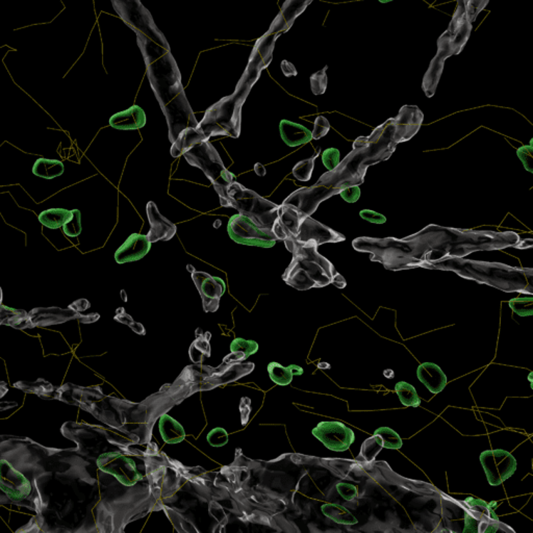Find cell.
<instances>
[{"label":"cell","mask_w":533,"mask_h":533,"mask_svg":"<svg viewBox=\"0 0 533 533\" xmlns=\"http://www.w3.org/2000/svg\"><path fill=\"white\" fill-rule=\"evenodd\" d=\"M410 237L433 249L427 255L426 264L435 263L448 257H466L476 252H493L514 247L521 241L520 236L514 232L460 229L435 224L428 225Z\"/></svg>","instance_id":"cell-1"},{"label":"cell","mask_w":533,"mask_h":533,"mask_svg":"<svg viewBox=\"0 0 533 533\" xmlns=\"http://www.w3.org/2000/svg\"><path fill=\"white\" fill-rule=\"evenodd\" d=\"M423 268L451 271L462 279L489 284L504 292L532 294V268H517L500 263L472 261L465 257H448L435 263L426 264Z\"/></svg>","instance_id":"cell-2"},{"label":"cell","mask_w":533,"mask_h":533,"mask_svg":"<svg viewBox=\"0 0 533 533\" xmlns=\"http://www.w3.org/2000/svg\"><path fill=\"white\" fill-rule=\"evenodd\" d=\"M286 249L293 254L292 262L282 274V279L296 290L324 288L334 284L344 289L346 280L336 270L333 263L318 252L316 243H298L293 238L284 240Z\"/></svg>","instance_id":"cell-3"},{"label":"cell","mask_w":533,"mask_h":533,"mask_svg":"<svg viewBox=\"0 0 533 533\" xmlns=\"http://www.w3.org/2000/svg\"><path fill=\"white\" fill-rule=\"evenodd\" d=\"M171 155H184L191 166L201 169L213 184L222 207H228L227 190L234 182V174L225 168L218 151L195 128H187L171 144Z\"/></svg>","instance_id":"cell-4"},{"label":"cell","mask_w":533,"mask_h":533,"mask_svg":"<svg viewBox=\"0 0 533 533\" xmlns=\"http://www.w3.org/2000/svg\"><path fill=\"white\" fill-rule=\"evenodd\" d=\"M354 249L370 254V259L383 264L387 270L403 271L423 268L431 248L418 239L368 238L361 237L352 242Z\"/></svg>","instance_id":"cell-5"},{"label":"cell","mask_w":533,"mask_h":533,"mask_svg":"<svg viewBox=\"0 0 533 533\" xmlns=\"http://www.w3.org/2000/svg\"><path fill=\"white\" fill-rule=\"evenodd\" d=\"M249 88L241 87L232 96L221 99L205 112L195 128L205 139L217 135L238 139L241 135V108Z\"/></svg>","instance_id":"cell-6"},{"label":"cell","mask_w":533,"mask_h":533,"mask_svg":"<svg viewBox=\"0 0 533 533\" xmlns=\"http://www.w3.org/2000/svg\"><path fill=\"white\" fill-rule=\"evenodd\" d=\"M228 207L237 209L259 227L272 230L279 217V205L259 196L234 180L227 190Z\"/></svg>","instance_id":"cell-7"},{"label":"cell","mask_w":533,"mask_h":533,"mask_svg":"<svg viewBox=\"0 0 533 533\" xmlns=\"http://www.w3.org/2000/svg\"><path fill=\"white\" fill-rule=\"evenodd\" d=\"M227 232L232 241L242 245L271 248L277 241L272 230L259 227L254 221L240 214L230 218Z\"/></svg>","instance_id":"cell-8"},{"label":"cell","mask_w":533,"mask_h":533,"mask_svg":"<svg viewBox=\"0 0 533 533\" xmlns=\"http://www.w3.org/2000/svg\"><path fill=\"white\" fill-rule=\"evenodd\" d=\"M462 504L466 507L464 533H492L500 527L492 503L469 497Z\"/></svg>","instance_id":"cell-9"},{"label":"cell","mask_w":533,"mask_h":533,"mask_svg":"<svg viewBox=\"0 0 533 533\" xmlns=\"http://www.w3.org/2000/svg\"><path fill=\"white\" fill-rule=\"evenodd\" d=\"M96 465L100 471L116 478L126 487H133L138 481L143 480L133 460L118 451L100 454L96 460Z\"/></svg>","instance_id":"cell-10"},{"label":"cell","mask_w":533,"mask_h":533,"mask_svg":"<svg viewBox=\"0 0 533 533\" xmlns=\"http://www.w3.org/2000/svg\"><path fill=\"white\" fill-rule=\"evenodd\" d=\"M480 462L487 481L493 487H498L512 477L518 467L516 458L502 449L483 451L480 454Z\"/></svg>","instance_id":"cell-11"},{"label":"cell","mask_w":533,"mask_h":533,"mask_svg":"<svg viewBox=\"0 0 533 533\" xmlns=\"http://www.w3.org/2000/svg\"><path fill=\"white\" fill-rule=\"evenodd\" d=\"M313 435L336 452L348 450L356 440L353 430L338 421L321 422L313 429Z\"/></svg>","instance_id":"cell-12"},{"label":"cell","mask_w":533,"mask_h":533,"mask_svg":"<svg viewBox=\"0 0 533 533\" xmlns=\"http://www.w3.org/2000/svg\"><path fill=\"white\" fill-rule=\"evenodd\" d=\"M190 268L192 269V271H190L192 279L200 294L205 313H214L218 311L221 297L225 292L224 281L219 277L212 276L209 273L194 270L192 266Z\"/></svg>","instance_id":"cell-13"},{"label":"cell","mask_w":533,"mask_h":533,"mask_svg":"<svg viewBox=\"0 0 533 533\" xmlns=\"http://www.w3.org/2000/svg\"><path fill=\"white\" fill-rule=\"evenodd\" d=\"M298 243H316L318 246L326 243H338L346 240L344 234L331 229V227L318 222L311 216L302 219L298 227L297 234L293 237Z\"/></svg>","instance_id":"cell-14"},{"label":"cell","mask_w":533,"mask_h":533,"mask_svg":"<svg viewBox=\"0 0 533 533\" xmlns=\"http://www.w3.org/2000/svg\"><path fill=\"white\" fill-rule=\"evenodd\" d=\"M424 115L420 108L415 105H404L400 110L398 116L393 118L394 123V135L393 140L398 145L399 143L408 141L419 132L423 123Z\"/></svg>","instance_id":"cell-15"},{"label":"cell","mask_w":533,"mask_h":533,"mask_svg":"<svg viewBox=\"0 0 533 533\" xmlns=\"http://www.w3.org/2000/svg\"><path fill=\"white\" fill-rule=\"evenodd\" d=\"M103 396L105 395L100 387L83 388L73 383H66L62 387L56 388V400L87 410L92 403Z\"/></svg>","instance_id":"cell-16"},{"label":"cell","mask_w":533,"mask_h":533,"mask_svg":"<svg viewBox=\"0 0 533 533\" xmlns=\"http://www.w3.org/2000/svg\"><path fill=\"white\" fill-rule=\"evenodd\" d=\"M146 211L149 223H150V230L147 234V238L150 241V243H155V242L159 241H170L177 232L176 225L160 213L157 205L153 201L148 202Z\"/></svg>","instance_id":"cell-17"},{"label":"cell","mask_w":533,"mask_h":533,"mask_svg":"<svg viewBox=\"0 0 533 533\" xmlns=\"http://www.w3.org/2000/svg\"><path fill=\"white\" fill-rule=\"evenodd\" d=\"M151 243L147 236L140 234H133L130 238L124 242L115 254V259L118 264L132 263L143 259L149 250Z\"/></svg>","instance_id":"cell-18"},{"label":"cell","mask_w":533,"mask_h":533,"mask_svg":"<svg viewBox=\"0 0 533 533\" xmlns=\"http://www.w3.org/2000/svg\"><path fill=\"white\" fill-rule=\"evenodd\" d=\"M301 219L297 209L289 205H279V217L272 227V232L277 240L284 241L297 234Z\"/></svg>","instance_id":"cell-19"},{"label":"cell","mask_w":533,"mask_h":533,"mask_svg":"<svg viewBox=\"0 0 533 533\" xmlns=\"http://www.w3.org/2000/svg\"><path fill=\"white\" fill-rule=\"evenodd\" d=\"M254 369V363H228L225 367L223 363L220 367L214 369L212 374L207 378V383H211L212 387L216 388L220 385H227L228 383L236 381L237 379L252 373Z\"/></svg>","instance_id":"cell-20"},{"label":"cell","mask_w":533,"mask_h":533,"mask_svg":"<svg viewBox=\"0 0 533 533\" xmlns=\"http://www.w3.org/2000/svg\"><path fill=\"white\" fill-rule=\"evenodd\" d=\"M33 327L36 326H51L54 324L67 322V321L80 318L81 316L72 309H37L29 314Z\"/></svg>","instance_id":"cell-21"},{"label":"cell","mask_w":533,"mask_h":533,"mask_svg":"<svg viewBox=\"0 0 533 533\" xmlns=\"http://www.w3.org/2000/svg\"><path fill=\"white\" fill-rule=\"evenodd\" d=\"M417 376L429 392L439 394L447 385V376L439 366L433 363H424L418 367Z\"/></svg>","instance_id":"cell-22"},{"label":"cell","mask_w":533,"mask_h":533,"mask_svg":"<svg viewBox=\"0 0 533 533\" xmlns=\"http://www.w3.org/2000/svg\"><path fill=\"white\" fill-rule=\"evenodd\" d=\"M146 115L141 108L135 107L110 117V125L119 130H135L144 128Z\"/></svg>","instance_id":"cell-23"},{"label":"cell","mask_w":533,"mask_h":533,"mask_svg":"<svg viewBox=\"0 0 533 533\" xmlns=\"http://www.w3.org/2000/svg\"><path fill=\"white\" fill-rule=\"evenodd\" d=\"M279 130L281 139L290 147L304 145L313 140L311 130L301 124L282 120L279 124Z\"/></svg>","instance_id":"cell-24"},{"label":"cell","mask_w":533,"mask_h":533,"mask_svg":"<svg viewBox=\"0 0 533 533\" xmlns=\"http://www.w3.org/2000/svg\"><path fill=\"white\" fill-rule=\"evenodd\" d=\"M259 345L254 341H246L244 338H236L230 345V353L225 356L223 363H240L252 354L257 353Z\"/></svg>","instance_id":"cell-25"},{"label":"cell","mask_w":533,"mask_h":533,"mask_svg":"<svg viewBox=\"0 0 533 533\" xmlns=\"http://www.w3.org/2000/svg\"><path fill=\"white\" fill-rule=\"evenodd\" d=\"M160 433L162 440L168 444H177L186 438L184 427L168 415L160 417Z\"/></svg>","instance_id":"cell-26"},{"label":"cell","mask_w":533,"mask_h":533,"mask_svg":"<svg viewBox=\"0 0 533 533\" xmlns=\"http://www.w3.org/2000/svg\"><path fill=\"white\" fill-rule=\"evenodd\" d=\"M14 388L21 390L26 394H35L40 398L51 400L56 399V388L45 379L39 378L33 383L29 381H18L14 383Z\"/></svg>","instance_id":"cell-27"},{"label":"cell","mask_w":533,"mask_h":533,"mask_svg":"<svg viewBox=\"0 0 533 533\" xmlns=\"http://www.w3.org/2000/svg\"><path fill=\"white\" fill-rule=\"evenodd\" d=\"M0 325H6L16 329L33 328L29 314L24 311L9 309L1 304H0Z\"/></svg>","instance_id":"cell-28"},{"label":"cell","mask_w":533,"mask_h":533,"mask_svg":"<svg viewBox=\"0 0 533 533\" xmlns=\"http://www.w3.org/2000/svg\"><path fill=\"white\" fill-rule=\"evenodd\" d=\"M211 333H203L202 329L198 328L196 331V340L192 343L190 347V358L193 363H201L207 358L211 356Z\"/></svg>","instance_id":"cell-29"},{"label":"cell","mask_w":533,"mask_h":533,"mask_svg":"<svg viewBox=\"0 0 533 533\" xmlns=\"http://www.w3.org/2000/svg\"><path fill=\"white\" fill-rule=\"evenodd\" d=\"M64 165L58 160L39 159L33 167V173L45 180L58 177L64 173Z\"/></svg>","instance_id":"cell-30"},{"label":"cell","mask_w":533,"mask_h":533,"mask_svg":"<svg viewBox=\"0 0 533 533\" xmlns=\"http://www.w3.org/2000/svg\"><path fill=\"white\" fill-rule=\"evenodd\" d=\"M72 211L65 209H51L39 214L41 224L51 229H58L64 227L65 223L71 218Z\"/></svg>","instance_id":"cell-31"},{"label":"cell","mask_w":533,"mask_h":533,"mask_svg":"<svg viewBox=\"0 0 533 533\" xmlns=\"http://www.w3.org/2000/svg\"><path fill=\"white\" fill-rule=\"evenodd\" d=\"M322 512L336 523L341 525H354L358 523L356 517L342 505L327 503L322 507Z\"/></svg>","instance_id":"cell-32"},{"label":"cell","mask_w":533,"mask_h":533,"mask_svg":"<svg viewBox=\"0 0 533 533\" xmlns=\"http://www.w3.org/2000/svg\"><path fill=\"white\" fill-rule=\"evenodd\" d=\"M395 392L398 395L400 401L404 406L418 408L421 404V399H420L415 388L405 381H399L398 383H396Z\"/></svg>","instance_id":"cell-33"},{"label":"cell","mask_w":533,"mask_h":533,"mask_svg":"<svg viewBox=\"0 0 533 533\" xmlns=\"http://www.w3.org/2000/svg\"><path fill=\"white\" fill-rule=\"evenodd\" d=\"M268 372L271 381L279 385H288L293 381L292 366L284 368L279 363H271L268 366Z\"/></svg>","instance_id":"cell-34"},{"label":"cell","mask_w":533,"mask_h":533,"mask_svg":"<svg viewBox=\"0 0 533 533\" xmlns=\"http://www.w3.org/2000/svg\"><path fill=\"white\" fill-rule=\"evenodd\" d=\"M383 445L379 435H373L369 439L363 442L361 446L360 458H363L366 462H372L378 455V453L383 450Z\"/></svg>","instance_id":"cell-35"},{"label":"cell","mask_w":533,"mask_h":533,"mask_svg":"<svg viewBox=\"0 0 533 533\" xmlns=\"http://www.w3.org/2000/svg\"><path fill=\"white\" fill-rule=\"evenodd\" d=\"M319 152L316 153L314 157H309V159L301 160V162L296 164V166L293 168V175L295 176L296 180H300V182H309L311 180V174H313L314 168H315V160L319 155Z\"/></svg>","instance_id":"cell-36"},{"label":"cell","mask_w":533,"mask_h":533,"mask_svg":"<svg viewBox=\"0 0 533 533\" xmlns=\"http://www.w3.org/2000/svg\"><path fill=\"white\" fill-rule=\"evenodd\" d=\"M374 435L381 437V440H383V448L398 450L403 445L398 433L393 430L392 428H388V427H381V428L375 430Z\"/></svg>","instance_id":"cell-37"},{"label":"cell","mask_w":533,"mask_h":533,"mask_svg":"<svg viewBox=\"0 0 533 533\" xmlns=\"http://www.w3.org/2000/svg\"><path fill=\"white\" fill-rule=\"evenodd\" d=\"M508 304H509V307L514 311V313L521 316V317H529V316L533 315V298L532 296L514 298V299L510 300Z\"/></svg>","instance_id":"cell-38"},{"label":"cell","mask_w":533,"mask_h":533,"mask_svg":"<svg viewBox=\"0 0 533 533\" xmlns=\"http://www.w3.org/2000/svg\"><path fill=\"white\" fill-rule=\"evenodd\" d=\"M63 232L70 238H76L81 232V214L78 209L72 211L71 218L63 227Z\"/></svg>","instance_id":"cell-39"},{"label":"cell","mask_w":533,"mask_h":533,"mask_svg":"<svg viewBox=\"0 0 533 533\" xmlns=\"http://www.w3.org/2000/svg\"><path fill=\"white\" fill-rule=\"evenodd\" d=\"M115 320L118 321V322L122 323V324L128 325V326H130L135 333L142 334V336H144V334L146 333L143 325H142L141 323L135 322L132 316L126 314L124 309H119L118 311H117L116 316H115Z\"/></svg>","instance_id":"cell-40"},{"label":"cell","mask_w":533,"mask_h":533,"mask_svg":"<svg viewBox=\"0 0 533 533\" xmlns=\"http://www.w3.org/2000/svg\"><path fill=\"white\" fill-rule=\"evenodd\" d=\"M326 69H323L322 71L318 72V73L314 74L311 78V91L315 95H321L326 91L327 88V78H326Z\"/></svg>","instance_id":"cell-41"},{"label":"cell","mask_w":533,"mask_h":533,"mask_svg":"<svg viewBox=\"0 0 533 533\" xmlns=\"http://www.w3.org/2000/svg\"><path fill=\"white\" fill-rule=\"evenodd\" d=\"M207 442L211 446L217 447V448L225 446L228 443L227 431L225 429L220 428V427L213 429L207 435Z\"/></svg>","instance_id":"cell-42"},{"label":"cell","mask_w":533,"mask_h":533,"mask_svg":"<svg viewBox=\"0 0 533 533\" xmlns=\"http://www.w3.org/2000/svg\"><path fill=\"white\" fill-rule=\"evenodd\" d=\"M322 162L329 171L333 170L340 164V151L336 148H328L323 152Z\"/></svg>","instance_id":"cell-43"},{"label":"cell","mask_w":533,"mask_h":533,"mask_svg":"<svg viewBox=\"0 0 533 533\" xmlns=\"http://www.w3.org/2000/svg\"><path fill=\"white\" fill-rule=\"evenodd\" d=\"M519 159L523 162L526 170L533 172V148L532 142L530 145L522 146L517 150Z\"/></svg>","instance_id":"cell-44"},{"label":"cell","mask_w":533,"mask_h":533,"mask_svg":"<svg viewBox=\"0 0 533 533\" xmlns=\"http://www.w3.org/2000/svg\"><path fill=\"white\" fill-rule=\"evenodd\" d=\"M329 130H331L329 121L325 117H317L313 133H311V137L314 140H319L321 138L325 137L328 133Z\"/></svg>","instance_id":"cell-45"},{"label":"cell","mask_w":533,"mask_h":533,"mask_svg":"<svg viewBox=\"0 0 533 533\" xmlns=\"http://www.w3.org/2000/svg\"><path fill=\"white\" fill-rule=\"evenodd\" d=\"M338 494L346 501H352L358 497V489L356 485L350 483L340 482L336 485Z\"/></svg>","instance_id":"cell-46"},{"label":"cell","mask_w":533,"mask_h":533,"mask_svg":"<svg viewBox=\"0 0 533 533\" xmlns=\"http://www.w3.org/2000/svg\"><path fill=\"white\" fill-rule=\"evenodd\" d=\"M341 197L348 203L356 202L361 197L360 186H351L345 187L340 192Z\"/></svg>","instance_id":"cell-47"},{"label":"cell","mask_w":533,"mask_h":533,"mask_svg":"<svg viewBox=\"0 0 533 533\" xmlns=\"http://www.w3.org/2000/svg\"><path fill=\"white\" fill-rule=\"evenodd\" d=\"M360 216L363 220L375 223V224H383V223L387 222V218L383 214L371 211V209H363L360 213Z\"/></svg>","instance_id":"cell-48"},{"label":"cell","mask_w":533,"mask_h":533,"mask_svg":"<svg viewBox=\"0 0 533 533\" xmlns=\"http://www.w3.org/2000/svg\"><path fill=\"white\" fill-rule=\"evenodd\" d=\"M9 392L8 385L4 381H0V399Z\"/></svg>","instance_id":"cell-49"},{"label":"cell","mask_w":533,"mask_h":533,"mask_svg":"<svg viewBox=\"0 0 533 533\" xmlns=\"http://www.w3.org/2000/svg\"><path fill=\"white\" fill-rule=\"evenodd\" d=\"M379 1H381V2H388V1H392V0H379Z\"/></svg>","instance_id":"cell-50"}]
</instances>
